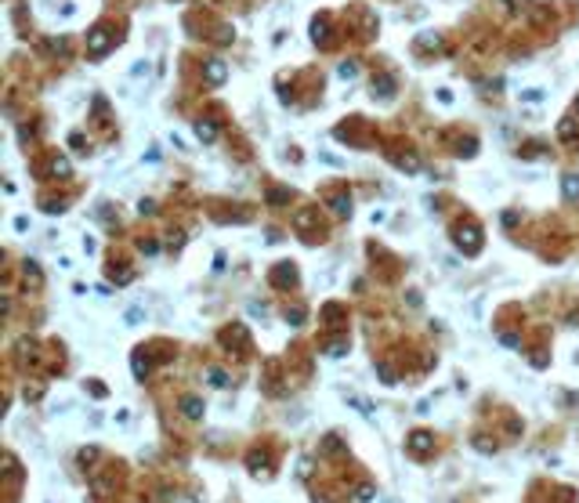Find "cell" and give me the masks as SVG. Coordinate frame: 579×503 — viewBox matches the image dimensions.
<instances>
[{"label": "cell", "mask_w": 579, "mask_h": 503, "mask_svg": "<svg viewBox=\"0 0 579 503\" xmlns=\"http://www.w3.org/2000/svg\"><path fill=\"white\" fill-rule=\"evenodd\" d=\"M181 409H185L192 420H200V416H203V402H200V398H185V402H181Z\"/></svg>", "instance_id": "6da1fadb"}, {"label": "cell", "mask_w": 579, "mask_h": 503, "mask_svg": "<svg viewBox=\"0 0 579 503\" xmlns=\"http://www.w3.org/2000/svg\"><path fill=\"white\" fill-rule=\"evenodd\" d=\"M206 376H210V384H218V388H224V384H228V376H224L221 370H210Z\"/></svg>", "instance_id": "7a4b0ae2"}, {"label": "cell", "mask_w": 579, "mask_h": 503, "mask_svg": "<svg viewBox=\"0 0 579 503\" xmlns=\"http://www.w3.org/2000/svg\"><path fill=\"white\" fill-rule=\"evenodd\" d=\"M185 503H196V500H185Z\"/></svg>", "instance_id": "3957f363"}]
</instances>
